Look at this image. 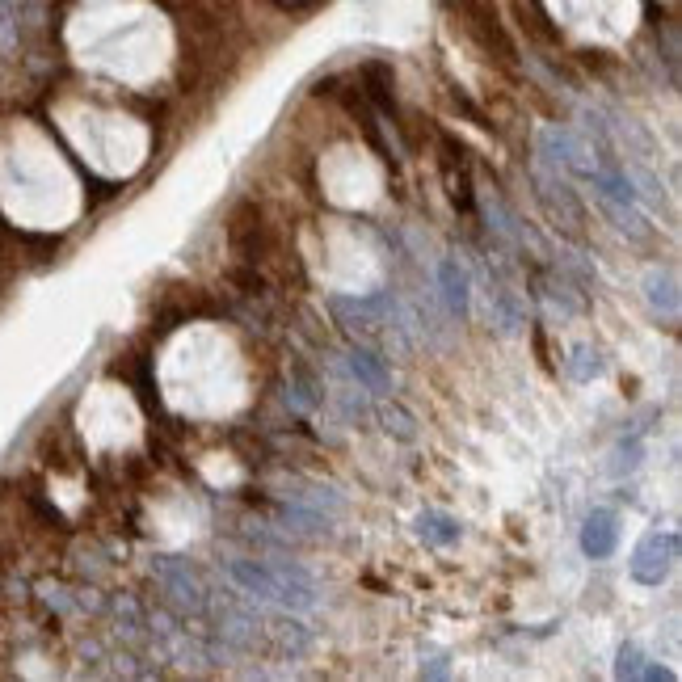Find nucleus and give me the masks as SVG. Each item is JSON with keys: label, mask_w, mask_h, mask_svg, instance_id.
<instances>
[{"label": "nucleus", "mask_w": 682, "mask_h": 682, "mask_svg": "<svg viewBox=\"0 0 682 682\" xmlns=\"http://www.w3.org/2000/svg\"><path fill=\"white\" fill-rule=\"evenodd\" d=\"M350 375L363 384L367 392H388V371H384V358H375L371 350H354L350 354Z\"/></svg>", "instance_id": "4"}, {"label": "nucleus", "mask_w": 682, "mask_h": 682, "mask_svg": "<svg viewBox=\"0 0 682 682\" xmlns=\"http://www.w3.org/2000/svg\"><path fill=\"white\" fill-rule=\"evenodd\" d=\"M619 678H674L666 666H645V657H640L636 645H624L619 649V666H615Z\"/></svg>", "instance_id": "7"}, {"label": "nucleus", "mask_w": 682, "mask_h": 682, "mask_svg": "<svg viewBox=\"0 0 682 682\" xmlns=\"http://www.w3.org/2000/svg\"><path fill=\"white\" fill-rule=\"evenodd\" d=\"M674 291H678V287H674V274H661V270L649 274V299H653V308L666 304V312L674 316V312H678V295H674Z\"/></svg>", "instance_id": "8"}, {"label": "nucleus", "mask_w": 682, "mask_h": 682, "mask_svg": "<svg viewBox=\"0 0 682 682\" xmlns=\"http://www.w3.org/2000/svg\"><path fill=\"white\" fill-rule=\"evenodd\" d=\"M674 556H678V535L674 531H649L645 539L636 544L632 552V577L640 586H661L674 569Z\"/></svg>", "instance_id": "2"}, {"label": "nucleus", "mask_w": 682, "mask_h": 682, "mask_svg": "<svg viewBox=\"0 0 682 682\" xmlns=\"http://www.w3.org/2000/svg\"><path fill=\"white\" fill-rule=\"evenodd\" d=\"M619 548V518L611 510H594L581 527V552L594 560H607Z\"/></svg>", "instance_id": "3"}, {"label": "nucleus", "mask_w": 682, "mask_h": 682, "mask_svg": "<svg viewBox=\"0 0 682 682\" xmlns=\"http://www.w3.org/2000/svg\"><path fill=\"white\" fill-rule=\"evenodd\" d=\"M232 581L253 598H274L283 607H312L316 590L304 569L295 565H257V560H232L228 565Z\"/></svg>", "instance_id": "1"}, {"label": "nucleus", "mask_w": 682, "mask_h": 682, "mask_svg": "<svg viewBox=\"0 0 682 682\" xmlns=\"http://www.w3.org/2000/svg\"><path fill=\"white\" fill-rule=\"evenodd\" d=\"M417 535L426 539V544L447 548V544H455V539H459V523L451 514H443V510H426L417 518Z\"/></svg>", "instance_id": "5"}, {"label": "nucleus", "mask_w": 682, "mask_h": 682, "mask_svg": "<svg viewBox=\"0 0 682 682\" xmlns=\"http://www.w3.org/2000/svg\"><path fill=\"white\" fill-rule=\"evenodd\" d=\"M438 278H443V295H447L451 312H459V316H464V312H468V274L459 270L455 262H443V270H438Z\"/></svg>", "instance_id": "6"}]
</instances>
